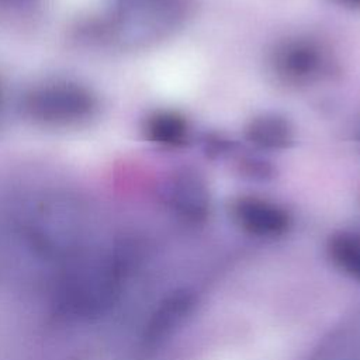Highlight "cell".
<instances>
[{"instance_id": "1", "label": "cell", "mask_w": 360, "mask_h": 360, "mask_svg": "<svg viewBox=\"0 0 360 360\" xmlns=\"http://www.w3.org/2000/svg\"><path fill=\"white\" fill-rule=\"evenodd\" d=\"M184 17L183 0H122L110 20L108 31L118 45L139 48L169 35Z\"/></svg>"}, {"instance_id": "2", "label": "cell", "mask_w": 360, "mask_h": 360, "mask_svg": "<svg viewBox=\"0 0 360 360\" xmlns=\"http://www.w3.org/2000/svg\"><path fill=\"white\" fill-rule=\"evenodd\" d=\"M22 108L35 122L68 127L90 120L96 114L97 100L79 83L56 80L31 89L24 97Z\"/></svg>"}, {"instance_id": "3", "label": "cell", "mask_w": 360, "mask_h": 360, "mask_svg": "<svg viewBox=\"0 0 360 360\" xmlns=\"http://www.w3.org/2000/svg\"><path fill=\"white\" fill-rule=\"evenodd\" d=\"M197 305L198 295L193 288L179 287L166 292L136 332L135 360H152L159 356L191 319Z\"/></svg>"}, {"instance_id": "4", "label": "cell", "mask_w": 360, "mask_h": 360, "mask_svg": "<svg viewBox=\"0 0 360 360\" xmlns=\"http://www.w3.org/2000/svg\"><path fill=\"white\" fill-rule=\"evenodd\" d=\"M270 63L280 80L288 84H308L326 72L328 58L316 41L295 37L276 45Z\"/></svg>"}, {"instance_id": "5", "label": "cell", "mask_w": 360, "mask_h": 360, "mask_svg": "<svg viewBox=\"0 0 360 360\" xmlns=\"http://www.w3.org/2000/svg\"><path fill=\"white\" fill-rule=\"evenodd\" d=\"M233 222L248 235L276 239L291 228V217L281 205L256 195H242L231 204Z\"/></svg>"}, {"instance_id": "6", "label": "cell", "mask_w": 360, "mask_h": 360, "mask_svg": "<svg viewBox=\"0 0 360 360\" xmlns=\"http://www.w3.org/2000/svg\"><path fill=\"white\" fill-rule=\"evenodd\" d=\"M165 202L181 221L204 222L211 211V195L201 174L191 169L176 172L166 184Z\"/></svg>"}, {"instance_id": "7", "label": "cell", "mask_w": 360, "mask_h": 360, "mask_svg": "<svg viewBox=\"0 0 360 360\" xmlns=\"http://www.w3.org/2000/svg\"><path fill=\"white\" fill-rule=\"evenodd\" d=\"M307 360H360V307L335 323Z\"/></svg>"}, {"instance_id": "8", "label": "cell", "mask_w": 360, "mask_h": 360, "mask_svg": "<svg viewBox=\"0 0 360 360\" xmlns=\"http://www.w3.org/2000/svg\"><path fill=\"white\" fill-rule=\"evenodd\" d=\"M245 136L253 146L263 150H283L294 141V128L278 114H262L249 121Z\"/></svg>"}, {"instance_id": "9", "label": "cell", "mask_w": 360, "mask_h": 360, "mask_svg": "<svg viewBox=\"0 0 360 360\" xmlns=\"http://www.w3.org/2000/svg\"><path fill=\"white\" fill-rule=\"evenodd\" d=\"M143 132L148 141L163 148H179L187 143L190 127L187 120L170 110H162L150 114L143 124Z\"/></svg>"}, {"instance_id": "10", "label": "cell", "mask_w": 360, "mask_h": 360, "mask_svg": "<svg viewBox=\"0 0 360 360\" xmlns=\"http://www.w3.org/2000/svg\"><path fill=\"white\" fill-rule=\"evenodd\" d=\"M326 255L336 270L360 284V235L333 233L326 243Z\"/></svg>"}, {"instance_id": "11", "label": "cell", "mask_w": 360, "mask_h": 360, "mask_svg": "<svg viewBox=\"0 0 360 360\" xmlns=\"http://www.w3.org/2000/svg\"><path fill=\"white\" fill-rule=\"evenodd\" d=\"M335 1L349 8H360V0H335Z\"/></svg>"}, {"instance_id": "12", "label": "cell", "mask_w": 360, "mask_h": 360, "mask_svg": "<svg viewBox=\"0 0 360 360\" xmlns=\"http://www.w3.org/2000/svg\"><path fill=\"white\" fill-rule=\"evenodd\" d=\"M6 1H10V3H18V1H25V0H6Z\"/></svg>"}]
</instances>
